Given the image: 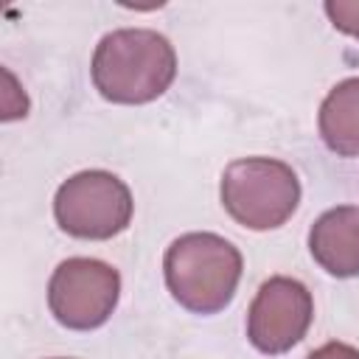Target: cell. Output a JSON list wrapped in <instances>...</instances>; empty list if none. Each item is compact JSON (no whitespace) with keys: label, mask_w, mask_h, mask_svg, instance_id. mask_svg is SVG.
<instances>
[{"label":"cell","mask_w":359,"mask_h":359,"mask_svg":"<svg viewBox=\"0 0 359 359\" xmlns=\"http://www.w3.org/2000/svg\"><path fill=\"white\" fill-rule=\"evenodd\" d=\"M177 76L174 45L151 28H121L95 45L93 84L112 104H149Z\"/></svg>","instance_id":"obj_1"},{"label":"cell","mask_w":359,"mask_h":359,"mask_svg":"<svg viewBox=\"0 0 359 359\" xmlns=\"http://www.w3.org/2000/svg\"><path fill=\"white\" fill-rule=\"evenodd\" d=\"M171 297L194 314L222 311L241 280V252L216 233H185L163 258Z\"/></svg>","instance_id":"obj_2"},{"label":"cell","mask_w":359,"mask_h":359,"mask_svg":"<svg viewBox=\"0 0 359 359\" xmlns=\"http://www.w3.org/2000/svg\"><path fill=\"white\" fill-rule=\"evenodd\" d=\"M300 202V180L283 160L244 157L222 174L224 210L250 230H275L292 219Z\"/></svg>","instance_id":"obj_3"},{"label":"cell","mask_w":359,"mask_h":359,"mask_svg":"<svg viewBox=\"0 0 359 359\" xmlns=\"http://www.w3.org/2000/svg\"><path fill=\"white\" fill-rule=\"evenodd\" d=\"M132 194L109 171L90 168L67 177L53 196V216L67 236L104 241L123 233L132 222Z\"/></svg>","instance_id":"obj_4"},{"label":"cell","mask_w":359,"mask_h":359,"mask_svg":"<svg viewBox=\"0 0 359 359\" xmlns=\"http://www.w3.org/2000/svg\"><path fill=\"white\" fill-rule=\"evenodd\" d=\"M121 294V275L98 258L62 261L48 283V306L59 325L93 331L104 325Z\"/></svg>","instance_id":"obj_5"},{"label":"cell","mask_w":359,"mask_h":359,"mask_svg":"<svg viewBox=\"0 0 359 359\" xmlns=\"http://www.w3.org/2000/svg\"><path fill=\"white\" fill-rule=\"evenodd\" d=\"M314 320L311 292L286 275H275L261 283L247 311V337L261 353H286L294 348Z\"/></svg>","instance_id":"obj_6"},{"label":"cell","mask_w":359,"mask_h":359,"mask_svg":"<svg viewBox=\"0 0 359 359\" xmlns=\"http://www.w3.org/2000/svg\"><path fill=\"white\" fill-rule=\"evenodd\" d=\"M311 258L334 278L359 275V208L339 205L325 210L309 230Z\"/></svg>","instance_id":"obj_7"},{"label":"cell","mask_w":359,"mask_h":359,"mask_svg":"<svg viewBox=\"0 0 359 359\" xmlns=\"http://www.w3.org/2000/svg\"><path fill=\"white\" fill-rule=\"evenodd\" d=\"M317 123H320V137L331 151L342 157L359 154V76L331 87V93L320 107Z\"/></svg>","instance_id":"obj_8"},{"label":"cell","mask_w":359,"mask_h":359,"mask_svg":"<svg viewBox=\"0 0 359 359\" xmlns=\"http://www.w3.org/2000/svg\"><path fill=\"white\" fill-rule=\"evenodd\" d=\"M325 14L331 20V25L348 36H356L359 39V3H348V0H328L325 6Z\"/></svg>","instance_id":"obj_9"},{"label":"cell","mask_w":359,"mask_h":359,"mask_svg":"<svg viewBox=\"0 0 359 359\" xmlns=\"http://www.w3.org/2000/svg\"><path fill=\"white\" fill-rule=\"evenodd\" d=\"M306 359H359V351L345 342H325L317 351H311Z\"/></svg>","instance_id":"obj_10"}]
</instances>
